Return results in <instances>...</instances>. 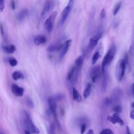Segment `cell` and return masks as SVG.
<instances>
[{
    "instance_id": "cell-1",
    "label": "cell",
    "mask_w": 134,
    "mask_h": 134,
    "mask_svg": "<svg viewBox=\"0 0 134 134\" xmlns=\"http://www.w3.org/2000/svg\"><path fill=\"white\" fill-rule=\"evenodd\" d=\"M23 113V123L25 128V130L28 131L30 133H39V129L32 122L28 112L26 110H24Z\"/></svg>"
},
{
    "instance_id": "cell-2",
    "label": "cell",
    "mask_w": 134,
    "mask_h": 134,
    "mask_svg": "<svg viewBox=\"0 0 134 134\" xmlns=\"http://www.w3.org/2000/svg\"><path fill=\"white\" fill-rule=\"evenodd\" d=\"M116 53V46L114 44H112L110 48L108 50L107 52L104 56L102 61V71L104 73L106 72L105 68L106 66L109 65L113 61Z\"/></svg>"
},
{
    "instance_id": "cell-3",
    "label": "cell",
    "mask_w": 134,
    "mask_h": 134,
    "mask_svg": "<svg viewBox=\"0 0 134 134\" xmlns=\"http://www.w3.org/2000/svg\"><path fill=\"white\" fill-rule=\"evenodd\" d=\"M126 64L125 60L123 59L119 60L116 65V75L118 81H121L125 75Z\"/></svg>"
},
{
    "instance_id": "cell-4",
    "label": "cell",
    "mask_w": 134,
    "mask_h": 134,
    "mask_svg": "<svg viewBox=\"0 0 134 134\" xmlns=\"http://www.w3.org/2000/svg\"><path fill=\"white\" fill-rule=\"evenodd\" d=\"M48 102L49 105V108L50 111L52 114L54 120L58 127H60V124L59 122L57 113V102L53 98L52 96H50L48 99Z\"/></svg>"
},
{
    "instance_id": "cell-5",
    "label": "cell",
    "mask_w": 134,
    "mask_h": 134,
    "mask_svg": "<svg viewBox=\"0 0 134 134\" xmlns=\"http://www.w3.org/2000/svg\"><path fill=\"white\" fill-rule=\"evenodd\" d=\"M57 15V12L56 11L53 12L50 15V16L46 19V20L44 22V28L49 33H50L52 30L53 24L55 20Z\"/></svg>"
},
{
    "instance_id": "cell-6",
    "label": "cell",
    "mask_w": 134,
    "mask_h": 134,
    "mask_svg": "<svg viewBox=\"0 0 134 134\" xmlns=\"http://www.w3.org/2000/svg\"><path fill=\"white\" fill-rule=\"evenodd\" d=\"M102 36V32H98L95 36L91 37L89 41L88 47L90 50L93 49V48L97 44L98 41Z\"/></svg>"
},
{
    "instance_id": "cell-7",
    "label": "cell",
    "mask_w": 134,
    "mask_h": 134,
    "mask_svg": "<svg viewBox=\"0 0 134 134\" xmlns=\"http://www.w3.org/2000/svg\"><path fill=\"white\" fill-rule=\"evenodd\" d=\"M72 42L71 39H68L66 41H65L62 44V46L60 49V59H62L64 56L65 55L66 52H68L69 48L71 46Z\"/></svg>"
},
{
    "instance_id": "cell-8",
    "label": "cell",
    "mask_w": 134,
    "mask_h": 134,
    "mask_svg": "<svg viewBox=\"0 0 134 134\" xmlns=\"http://www.w3.org/2000/svg\"><path fill=\"white\" fill-rule=\"evenodd\" d=\"M11 91L15 95L18 97L23 96L24 93V89L15 83L11 85Z\"/></svg>"
},
{
    "instance_id": "cell-9",
    "label": "cell",
    "mask_w": 134,
    "mask_h": 134,
    "mask_svg": "<svg viewBox=\"0 0 134 134\" xmlns=\"http://www.w3.org/2000/svg\"><path fill=\"white\" fill-rule=\"evenodd\" d=\"M122 95V91L119 87H116L114 89L112 93L111 99L113 103H117L120 99Z\"/></svg>"
},
{
    "instance_id": "cell-10",
    "label": "cell",
    "mask_w": 134,
    "mask_h": 134,
    "mask_svg": "<svg viewBox=\"0 0 134 134\" xmlns=\"http://www.w3.org/2000/svg\"><path fill=\"white\" fill-rule=\"evenodd\" d=\"M100 75V68L96 66L94 67L91 71V77L93 82L95 83Z\"/></svg>"
},
{
    "instance_id": "cell-11",
    "label": "cell",
    "mask_w": 134,
    "mask_h": 134,
    "mask_svg": "<svg viewBox=\"0 0 134 134\" xmlns=\"http://www.w3.org/2000/svg\"><path fill=\"white\" fill-rule=\"evenodd\" d=\"M72 6L68 5L63 10L62 14H61V23L62 24H63L65 20L66 19L67 17H68L69 14H70L71 10L72 9Z\"/></svg>"
},
{
    "instance_id": "cell-12",
    "label": "cell",
    "mask_w": 134,
    "mask_h": 134,
    "mask_svg": "<svg viewBox=\"0 0 134 134\" xmlns=\"http://www.w3.org/2000/svg\"><path fill=\"white\" fill-rule=\"evenodd\" d=\"M85 55L84 54L80 55L74 61V66L76 68V69L77 70H80L81 68L82 65L83 64L84 61Z\"/></svg>"
},
{
    "instance_id": "cell-13",
    "label": "cell",
    "mask_w": 134,
    "mask_h": 134,
    "mask_svg": "<svg viewBox=\"0 0 134 134\" xmlns=\"http://www.w3.org/2000/svg\"><path fill=\"white\" fill-rule=\"evenodd\" d=\"M62 43L61 42H56L54 43L50 44L47 48V50L49 52H54L60 50Z\"/></svg>"
},
{
    "instance_id": "cell-14",
    "label": "cell",
    "mask_w": 134,
    "mask_h": 134,
    "mask_svg": "<svg viewBox=\"0 0 134 134\" xmlns=\"http://www.w3.org/2000/svg\"><path fill=\"white\" fill-rule=\"evenodd\" d=\"M47 39L45 36L43 35H38L34 38V42L36 46H39L41 44H44L46 42Z\"/></svg>"
},
{
    "instance_id": "cell-15",
    "label": "cell",
    "mask_w": 134,
    "mask_h": 134,
    "mask_svg": "<svg viewBox=\"0 0 134 134\" xmlns=\"http://www.w3.org/2000/svg\"><path fill=\"white\" fill-rule=\"evenodd\" d=\"M51 7H52L51 2L49 0H47L44 4V5L43 9L41 12V15L42 16H44L46 14H47L51 9Z\"/></svg>"
},
{
    "instance_id": "cell-16",
    "label": "cell",
    "mask_w": 134,
    "mask_h": 134,
    "mask_svg": "<svg viewBox=\"0 0 134 134\" xmlns=\"http://www.w3.org/2000/svg\"><path fill=\"white\" fill-rule=\"evenodd\" d=\"M27 14H28V10H27V9H24L20 10L18 13V14L17 15V16H16L17 19L19 21L21 22V21H23L25 19V18L27 16Z\"/></svg>"
},
{
    "instance_id": "cell-17",
    "label": "cell",
    "mask_w": 134,
    "mask_h": 134,
    "mask_svg": "<svg viewBox=\"0 0 134 134\" xmlns=\"http://www.w3.org/2000/svg\"><path fill=\"white\" fill-rule=\"evenodd\" d=\"M2 49L5 52L7 53H13L16 51V47L14 44L8 46H2Z\"/></svg>"
},
{
    "instance_id": "cell-18",
    "label": "cell",
    "mask_w": 134,
    "mask_h": 134,
    "mask_svg": "<svg viewBox=\"0 0 134 134\" xmlns=\"http://www.w3.org/2000/svg\"><path fill=\"white\" fill-rule=\"evenodd\" d=\"M72 98L74 100H75L76 102H81L82 100V97L81 96L80 93H79V92L77 91V90L75 88V87H73L72 88Z\"/></svg>"
},
{
    "instance_id": "cell-19",
    "label": "cell",
    "mask_w": 134,
    "mask_h": 134,
    "mask_svg": "<svg viewBox=\"0 0 134 134\" xmlns=\"http://www.w3.org/2000/svg\"><path fill=\"white\" fill-rule=\"evenodd\" d=\"M91 92V84L90 83H87L83 92L84 98H87L90 95Z\"/></svg>"
},
{
    "instance_id": "cell-20",
    "label": "cell",
    "mask_w": 134,
    "mask_h": 134,
    "mask_svg": "<svg viewBox=\"0 0 134 134\" xmlns=\"http://www.w3.org/2000/svg\"><path fill=\"white\" fill-rule=\"evenodd\" d=\"M12 77L15 81H17L19 79H22L24 78V74L21 72H19L18 71H14L12 74Z\"/></svg>"
},
{
    "instance_id": "cell-21",
    "label": "cell",
    "mask_w": 134,
    "mask_h": 134,
    "mask_svg": "<svg viewBox=\"0 0 134 134\" xmlns=\"http://www.w3.org/2000/svg\"><path fill=\"white\" fill-rule=\"evenodd\" d=\"M75 71H76V68L75 66H72L70 70H69V71L68 72V73L67 74V76H66V79L68 80H71L74 76V75L75 73Z\"/></svg>"
},
{
    "instance_id": "cell-22",
    "label": "cell",
    "mask_w": 134,
    "mask_h": 134,
    "mask_svg": "<svg viewBox=\"0 0 134 134\" xmlns=\"http://www.w3.org/2000/svg\"><path fill=\"white\" fill-rule=\"evenodd\" d=\"M112 116L114 117V119L115 120L116 123H118L120 125L122 126L124 125V121L120 118L119 116L118 115V113H115V114H114Z\"/></svg>"
},
{
    "instance_id": "cell-23",
    "label": "cell",
    "mask_w": 134,
    "mask_h": 134,
    "mask_svg": "<svg viewBox=\"0 0 134 134\" xmlns=\"http://www.w3.org/2000/svg\"><path fill=\"white\" fill-rule=\"evenodd\" d=\"M100 52L99 51H97L94 53L92 58V63L93 64H94L96 62V61L100 57Z\"/></svg>"
},
{
    "instance_id": "cell-24",
    "label": "cell",
    "mask_w": 134,
    "mask_h": 134,
    "mask_svg": "<svg viewBox=\"0 0 134 134\" xmlns=\"http://www.w3.org/2000/svg\"><path fill=\"white\" fill-rule=\"evenodd\" d=\"M121 5V3L120 2H118V3H117L116 4V5L115 6V7L114 8V9H113V15L115 16L117 14V13L118 12V11L119 10V9L120 8Z\"/></svg>"
},
{
    "instance_id": "cell-25",
    "label": "cell",
    "mask_w": 134,
    "mask_h": 134,
    "mask_svg": "<svg viewBox=\"0 0 134 134\" xmlns=\"http://www.w3.org/2000/svg\"><path fill=\"white\" fill-rule=\"evenodd\" d=\"M64 95H63L62 94H55V95L53 96L52 97L57 102H59L61 100H62L63 98H64Z\"/></svg>"
},
{
    "instance_id": "cell-26",
    "label": "cell",
    "mask_w": 134,
    "mask_h": 134,
    "mask_svg": "<svg viewBox=\"0 0 134 134\" xmlns=\"http://www.w3.org/2000/svg\"><path fill=\"white\" fill-rule=\"evenodd\" d=\"M8 62H9V64L12 66H15L17 65L18 64V62H17V60L14 57H11V58H9Z\"/></svg>"
},
{
    "instance_id": "cell-27",
    "label": "cell",
    "mask_w": 134,
    "mask_h": 134,
    "mask_svg": "<svg viewBox=\"0 0 134 134\" xmlns=\"http://www.w3.org/2000/svg\"><path fill=\"white\" fill-rule=\"evenodd\" d=\"M26 104L30 108H33L34 107V104L32 100L31 99V98L29 97H28L26 98Z\"/></svg>"
},
{
    "instance_id": "cell-28",
    "label": "cell",
    "mask_w": 134,
    "mask_h": 134,
    "mask_svg": "<svg viewBox=\"0 0 134 134\" xmlns=\"http://www.w3.org/2000/svg\"><path fill=\"white\" fill-rule=\"evenodd\" d=\"M100 134H113L114 132L113 131L110 129H108V128H106V129H103L99 133Z\"/></svg>"
},
{
    "instance_id": "cell-29",
    "label": "cell",
    "mask_w": 134,
    "mask_h": 134,
    "mask_svg": "<svg viewBox=\"0 0 134 134\" xmlns=\"http://www.w3.org/2000/svg\"><path fill=\"white\" fill-rule=\"evenodd\" d=\"M54 130H55V124L54 122H51L49 126V133L52 134L54 133Z\"/></svg>"
},
{
    "instance_id": "cell-30",
    "label": "cell",
    "mask_w": 134,
    "mask_h": 134,
    "mask_svg": "<svg viewBox=\"0 0 134 134\" xmlns=\"http://www.w3.org/2000/svg\"><path fill=\"white\" fill-rule=\"evenodd\" d=\"M0 32L2 36L3 37V38H4V40L6 39V36H5V30L3 27V26L2 24H0Z\"/></svg>"
},
{
    "instance_id": "cell-31",
    "label": "cell",
    "mask_w": 134,
    "mask_h": 134,
    "mask_svg": "<svg viewBox=\"0 0 134 134\" xmlns=\"http://www.w3.org/2000/svg\"><path fill=\"white\" fill-rule=\"evenodd\" d=\"M112 100L111 99V98L106 97L104 99V104L106 105V106H109L110 105H111V104H112Z\"/></svg>"
},
{
    "instance_id": "cell-32",
    "label": "cell",
    "mask_w": 134,
    "mask_h": 134,
    "mask_svg": "<svg viewBox=\"0 0 134 134\" xmlns=\"http://www.w3.org/2000/svg\"><path fill=\"white\" fill-rule=\"evenodd\" d=\"M121 110H122V108H121V107L120 105H117V106H115L113 108V110L115 113H118V114L121 113Z\"/></svg>"
},
{
    "instance_id": "cell-33",
    "label": "cell",
    "mask_w": 134,
    "mask_h": 134,
    "mask_svg": "<svg viewBox=\"0 0 134 134\" xmlns=\"http://www.w3.org/2000/svg\"><path fill=\"white\" fill-rule=\"evenodd\" d=\"M107 119L110 121V122H111L112 124H116V122L115 121V120L114 119V117L112 116H110V115H108L107 117Z\"/></svg>"
},
{
    "instance_id": "cell-34",
    "label": "cell",
    "mask_w": 134,
    "mask_h": 134,
    "mask_svg": "<svg viewBox=\"0 0 134 134\" xmlns=\"http://www.w3.org/2000/svg\"><path fill=\"white\" fill-rule=\"evenodd\" d=\"M129 52L132 57H134V46L130 44L129 49Z\"/></svg>"
},
{
    "instance_id": "cell-35",
    "label": "cell",
    "mask_w": 134,
    "mask_h": 134,
    "mask_svg": "<svg viewBox=\"0 0 134 134\" xmlns=\"http://www.w3.org/2000/svg\"><path fill=\"white\" fill-rule=\"evenodd\" d=\"M86 124L84 123H83L80 126V129H81V133H83L86 129Z\"/></svg>"
},
{
    "instance_id": "cell-36",
    "label": "cell",
    "mask_w": 134,
    "mask_h": 134,
    "mask_svg": "<svg viewBox=\"0 0 134 134\" xmlns=\"http://www.w3.org/2000/svg\"><path fill=\"white\" fill-rule=\"evenodd\" d=\"M99 16H100V18L101 19H104L105 17V16H106V12H105V10L104 8H103L101 10Z\"/></svg>"
},
{
    "instance_id": "cell-37",
    "label": "cell",
    "mask_w": 134,
    "mask_h": 134,
    "mask_svg": "<svg viewBox=\"0 0 134 134\" xmlns=\"http://www.w3.org/2000/svg\"><path fill=\"white\" fill-rule=\"evenodd\" d=\"M5 7L4 0H0V12H2Z\"/></svg>"
},
{
    "instance_id": "cell-38",
    "label": "cell",
    "mask_w": 134,
    "mask_h": 134,
    "mask_svg": "<svg viewBox=\"0 0 134 134\" xmlns=\"http://www.w3.org/2000/svg\"><path fill=\"white\" fill-rule=\"evenodd\" d=\"M124 60L125 61V63H126V65H127L128 64V53H125V56H124Z\"/></svg>"
},
{
    "instance_id": "cell-39",
    "label": "cell",
    "mask_w": 134,
    "mask_h": 134,
    "mask_svg": "<svg viewBox=\"0 0 134 134\" xmlns=\"http://www.w3.org/2000/svg\"><path fill=\"white\" fill-rule=\"evenodd\" d=\"M10 6L12 9H15V4L14 0H11L10 1Z\"/></svg>"
},
{
    "instance_id": "cell-40",
    "label": "cell",
    "mask_w": 134,
    "mask_h": 134,
    "mask_svg": "<svg viewBox=\"0 0 134 134\" xmlns=\"http://www.w3.org/2000/svg\"><path fill=\"white\" fill-rule=\"evenodd\" d=\"M130 117L132 119H134V110H132L130 114Z\"/></svg>"
},
{
    "instance_id": "cell-41",
    "label": "cell",
    "mask_w": 134,
    "mask_h": 134,
    "mask_svg": "<svg viewBox=\"0 0 134 134\" xmlns=\"http://www.w3.org/2000/svg\"><path fill=\"white\" fill-rule=\"evenodd\" d=\"M131 94L132 95H134V83L132 84V86H131Z\"/></svg>"
},
{
    "instance_id": "cell-42",
    "label": "cell",
    "mask_w": 134,
    "mask_h": 134,
    "mask_svg": "<svg viewBox=\"0 0 134 134\" xmlns=\"http://www.w3.org/2000/svg\"><path fill=\"white\" fill-rule=\"evenodd\" d=\"M75 0H69V3L68 4V5L72 6H73V4L74 3V2Z\"/></svg>"
},
{
    "instance_id": "cell-43",
    "label": "cell",
    "mask_w": 134,
    "mask_h": 134,
    "mask_svg": "<svg viewBox=\"0 0 134 134\" xmlns=\"http://www.w3.org/2000/svg\"><path fill=\"white\" fill-rule=\"evenodd\" d=\"M126 133H128V134H130V133L129 128L128 126H126Z\"/></svg>"
},
{
    "instance_id": "cell-44",
    "label": "cell",
    "mask_w": 134,
    "mask_h": 134,
    "mask_svg": "<svg viewBox=\"0 0 134 134\" xmlns=\"http://www.w3.org/2000/svg\"><path fill=\"white\" fill-rule=\"evenodd\" d=\"M87 134H93L94 133V131L93 130V129H90L88 130V132H87Z\"/></svg>"
},
{
    "instance_id": "cell-45",
    "label": "cell",
    "mask_w": 134,
    "mask_h": 134,
    "mask_svg": "<svg viewBox=\"0 0 134 134\" xmlns=\"http://www.w3.org/2000/svg\"><path fill=\"white\" fill-rule=\"evenodd\" d=\"M130 44L134 46V35H133V39H132V41H131V43Z\"/></svg>"
},
{
    "instance_id": "cell-46",
    "label": "cell",
    "mask_w": 134,
    "mask_h": 134,
    "mask_svg": "<svg viewBox=\"0 0 134 134\" xmlns=\"http://www.w3.org/2000/svg\"><path fill=\"white\" fill-rule=\"evenodd\" d=\"M132 107H133V108H134V102L132 103Z\"/></svg>"
},
{
    "instance_id": "cell-47",
    "label": "cell",
    "mask_w": 134,
    "mask_h": 134,
    "mask_svg": "<svg viewBox=\"0 0 134 134\" xmlns=\"http://www.w3.org/2000/svg\"><path fill=\"white\" fill-rule=\"evenodd\" d=\"M133 75H134V74H133Z\"/></svg>"
}]
</instances>
